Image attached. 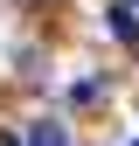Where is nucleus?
Here are the masks:
<instances>
[{
  "instance_id": "2",
  "label": "nucleus",
  "mask_w": 139,
  "mask_h": 146,
  "mask_svg": "<svg viewBox=\"0 0 139 146\" xmlns=\"http://www.w3.org/2000/svg\"><path fill=\"white\" fill-rule=\"evenodd\" d=\"M125 7H139V0H125Z\"/></svg>"
},
{
  "instance_id": "3",
  "label": "nucleus",
  "mask_w": 139,
  "mask_h": 146,
  "mask_svg": "<svg viewBox=\"0 0 139 146\" xmlns=\"http://www.w3.org/2000/svg\"><path fill=\"white\" fill-rule=\"evenodd\" d=\"M132 146H139V139H132Z\"/></svg>"
},
{
  "instance_id": "1",
  "label": "nucleus",
  "mask_w": 139,
  "mask_h": 146,
  "mask_svg": "<svg viewBox=\"0 0 139 146\" xmlns=\"http://www.w3.org/2000/svg\"><path fill=\"white\" fill-rule=\"evenodd\" d=\"M28 146H70V125L63 118H35L28 125Z\"/></svg>"
}]
</instances>
